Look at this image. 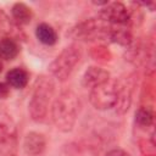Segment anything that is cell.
<instances>
[{
  "mask_svg": "<svg viewBox=\"0 0 156 156\" xmlns=\"http://www.w3.org/2000/svg\"><path fill=\"white\" fill-rule=\"evenodd\" d=\"M80 110L79 96L73 90H62L51 106V119L57 130L68 133L76 126Z\"/></svg>",
  "mask_w": 156,
  "mask_h": 156,
  "instance_id": "1",
  "label": "cell"
},
{
  "mask_svg": "<svg viewBox=\"0 0 156 156\" xmlns=\"http://www.w3.org/2000/svg\"><path fill=\"white\" fill-rule=\"evenodd\" d=\"M54 91H55V83L52 78L48 76L38 77L28 104V112L34 122L41 123L45 121L51 98L54 96Z\"/></svg>",
  "mask_w": 156,
  "mask_h": 156,
  "instance_id": "2",
  "label": "cell"
},
{
  "mask_svg": "<svg viewBox=\"0 0 156 156\" xmlns=\"http://www.w3.org/2000/svg\"><path fill=\"white\" fill-rule=\"evenodd\" d=\"M82 58V51L78 45L71 44L66 46L50 63L49 71L58 82H65L69 78L76 66Z\"/></svg>",
  "mask_w": 156,
  "mask_h": 156,
  "instance_id": "3",
  "label": "cell"
},
{
  "mask_svg": "<svg viewBox=\"0 0 156 156\" xmlns=\"http://www.w3.org/2000/svg\"><path fill=\"white\" fill-rule=\"evenodd\" d=\"M119 83L115 79H108L107 82L90 89L89 101L94 108L100 111H106L115 107L118 98Z\"/></svg>",
  "mask_w": 156,
  "mask_h": 156,
  "instance_id": "4",
  "label": "cell"
},
{
  "mask_svg": "<svg viewBox=\"0 0 156 156\" xmlns=\"http://www.w3.org/2000/svg\"><path fill=\"white\" fill-rule=\"evenodd\" d=\"M111 27L105 23L104 21L95 20V18H89L82 23H79L74 29L73 34L76 38L80 40H95V39H108Z\"/></svg>",
  "mask_w": 156,
  "mask_h": 156,
  "instance_id": "5",
  "label": "cell"
},
{
  "mask_svg": "<svg viewBox=\"0 0 156 156\" xmlns=\"http://www.w3.org/2000/svg\"><path fill=\"white\" fill-rule=\"evenodd\" d=\"M99 17L107 24L124 26L130 21V12L123 2H107L99 12Z\"/></svg>",
  "mask_w": 156,
  "mask_h": 156,
  "instance_id": "6",
  "label": "cell"
},
{
  "mask_svg": "<svg viewBox=\"0 0 156 156\" xmlns=\"http://www.w3.org/2000/svg\"><path fill=\"white\" fill-rule=\"evenodd\" d=\"M23 151L28 156H39L46 147V138L39 132H29L26 134L22 144Z\"/></svg>",
  "mask_w": 156,
  "mask_h": 156,
  "instance_id": "7",
  "label": "cell"
},
{
  "mask_svg": "<svg viewBox=\"0 0 156 156\" xmlns=\"http://www.w3.org/2000/svg\"><path fill=\"white\" fill-rule=\"evenodd\" d=\"M110 72L100 66L88 67L82 77V85L87 89H93L110 79Z\"/></svg>",
  "mask_w": 156,
  "mask_h": 156,
  "instance_id": "8",
  "label": "cell"
},
{
  "mask_svg": "<svg viewBox=\"0 0 156 156\" xmlns=\"http://www.w3.org/2000/svg\"><path fill=\"white\" fill-rule=\"evenodd\" d=\"M16 140L15 123L9 113L0 111V146Z\"/></svg>",
  "mask_w": 156,
  "mask_h": 156,
  "instance_id": "9",
  "label": "cell"
},
{
  "mask_svg": "<svg viewBox=\"0 0 156 156\" xmlns=\"http://www.w3.org/2000/svg\"><path fill=\"white\" fill-rule=\"evenodd\" d=\"M29 74L24 68L15 67L6 73V83L13 89H23L27 87Z\"/></svg>",
  "mask_w": 156,
  "mask_h": 156,
  "instance_id": "10",
  "label": "cell"
},
{
  "mask_svg": "<svg viewBox=\"0 0 156 156\" xmlns=\"http://www.w3.org/2000/svg\"><path fill=\"white\" fill-rule=\"evenodd\" d=\"M35 37L41 44L48 45V46L55 45L58 39V35H57L56 30L54 29V27H51L48 23H40L37 26Z\"/></svg>",
  "mask_w": 156,
  "mask_h": 156,
  "instance_id": "11",
  "label": "cell"
},
{
  "mask_svg": "<svg viewBox=\"0 0 156 156\" xmlns=\"http://www.w3.org/2000/svg\"><path fill=\"white\" fill-rule=\"evenodd\" d=\"M108 39L115 43V44H118L121 46H124V48H129L133 43V35L130 33L129 29L119 26L117 28H112L110 29V34H108Z\"/></svg>",
  "mask_w": 156,
  "mask_h": 156,
  "instance_id": "12",
  "label": "cell"
},
{
  "mask_svg": "<svg viewBox=\"0 0 156 156\" xmlns=\"http://www.w3.org/2000/svg\"><path fill=\"white\" fill-rule=\"evenodd\" d=\"M132 102V88L128 84H119L118 89V98L115 105L116 112L123 115L128 111Z\"/></svg>",
  "mask_w": 156,
  "mask_h": 156,
  "instance_id": "13",
  "label": "cell"
},
{
  "mask_svg": "<svg viewBox=\"0 0 156 156\" xmlns=\"http://www.w3.org/2000/svg\"><path fill=\"white\" fill-rule=\"evenodd\" d=\"M11 16L18 24H28L32 21V9L24 2H16L11 7Z\"/></svg>",
  "mask_w": 156,
  "mask_h": 156,
  "instance_id": "14",
  "label": "cell"
},
{
  "mask_svg": "<svg viewBox=\"0 0 156 156\" xmlns=\"http://www.w3.org/2000/svg\"><path fill=\"white\" fill-rule=\"evenodd\" d=\"M20 54L18 44L11 38H2L0 40V58L11 61Z\"/></svg>",
  "mask_w": 156,
  "mask_h": 156,
  "instance_id": "15",
  "label": "cell"
},
{
  "mask_svg": "<svg viewBox=\"0 0 156 156\" xmlns=\"http://www.w3.org/2000/svg\"><path fill=\"white\" fill-rule=\"evenodd\" d=\"M135 122L140 128H149L154 123V112L150 107L141 106L135 112Z\"/></svg>",
  "mask_w": 156,
  "mask_h": 156,
  "instance_id": "16",
  "label": "cell"
},
{
  "mask_svg": "<svg viewBox=\"0 0 156 156\" xmlns=\"http://www.w3.org/2000/svg\"><path fill=\"white\" fill-rule=\"evenodd\" d=\"M9 95H10V87H9V84L0 82V100L7 99Z\"/></svg>",
  "mask_w": 156,
  "mask_h": 156,
  "instance_id": "17",
  "label": "cell"
},
{
  "mask_svg": "<svg viewBox=\"0 0 156 156\" xmlns=\"http://www.w3.org/2000/svg\"><path fill=\"white\" fill-rule=\"evenodd\" d=\"M105 156H130V155H129L126 150L117 147V149H112V150L107 151V152L105 154Z\"/></svg>",
  "mask_w": 156,
  "mask_h": 156,
  "instance_id": "18",
  "label": "cell"
},
{
  "mask_svg": "<svg viewBox=\"0 0 156 156\" xmlns=\"http://www.w3.org/2000/svg\"><path fill=\"white\" fill-rule=\"evenodd\" d=\"M2 67H4V66H2V62L0 61V73H1V71H2Z\"/></svg>",
  "mask_w": 156,
  "mask_h": 156,
  "instance_id": "19",
  "label": "cell"
}]
</instances>
